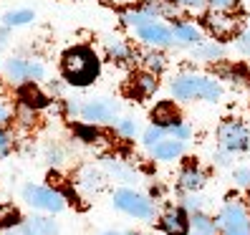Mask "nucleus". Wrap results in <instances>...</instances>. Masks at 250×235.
Masks as SVG:
<instances>
[{
	"label": "nucleus",
	"instance_id": "nucleus-1",
	"mask_svg": "<svg viewBox=\"0 0 250 235\" xmlns=\"http://www.w3.org/2000/svg\"><path fill=\"white\" fill-rule=\"evenodd\" d=\"M61 66H63V76L73 86H86L99 76V58L86 46H76V48L66 51Z\"/></svg>",
	"mask_w": 250,
	"mask_h": 235
},
{
	"label": "nucleus",
	"instance_id": "nucleus-2",
	"mask_svg": "<svg viewBox=\"0 0 250 235\" xmlns=\"http://www.w3.org/2000/svg\"><path fill=\"white\" fill-rule=\"evenodd\" d=\"M172 94L174 99H205V101H217L223 96L220 84L210 76H197V73H187L172 81Z\"/></svg>",
	"mask_w": 250,
	"mask_h": 235
},
{
	"label": "nucleus",
	"instance_id": "nucleus-3",
	"mask_svg": "<svg viewBox=\"0 0 250 235\" xmlns=\"http://www.w3.org/2000/svg\"><path fill=\"white\" fill-rule=\"evenodd\" d=\"M220 233L223 235H250V217L240 200H228L220 213Z\"/></svg>",
	"mask_w": 250,
	"mask_h": 235
},
{
	"label": "nucleus",
	"instance_id": "nucleus-4",
	"mask_svg": "<svg viewBox=\"0 0 250 235\" xmlns=\"http://www.w3.org/2000/svg\"><path fill=\"white\" fill-rule=\"evenodd\" d=\"M217 139H220V147H223V150H228V152H243V150H248V144H250V131H248L245 124L228 119V122L220 124Z\"/></svg>",
	"mask_w": 250,
	"mask_h": 235
},
{
	"label": "nucleus",
	"instance_id": "nucleus-5",
	"mask_svg": "<svg viewBox=\"0 0 250 235\" xmlns=\"http://www.w3.org/2000/svg\"><path fill=\"white\" fill-rule=\"evenodd\" d=\"M23 197L25 202H31L33 208H41V210H48V213H61L66 208V200L61 192H56L51 187H38V185H28L23 190Z\"/></svg>",
	"mask_w": 250,
	"mask_h": 235
},
{
	"label": "nucleus",
	"instance_id": "nucleus-6",
	"mask_svg": "<svg viewBox=\"0 0 250 235\" xmlns=\"http://www.w3.org/2000/svg\"><path fill=\"white\" fill-rule=\"evenodd\" d=\"M3 71H5V76L10 79V81H16V84H23V81H41L43 79V64L41 61H36V58H8L5 61V66H3Z\"/></svg>",
	"mask_w": 250,
	"mask_h": 235
},
{
	"label": "nucleus",
	"instance_id": "nucleus-7",
	"mask_svg": "<svg viewBox=\"0 0 250 235\" xmlns=\"http://www.w3.org/2000/svg\"><path fill=\"white\" fill-rule=\"evenodd\" d=\"M114 202H116V208H119V210L134 215V217H142V220L154 217V205L146 197L137 195L134 190H119V192L114 195Z\"/></svg>",
	"mask_w": 250,
	"mask_h": 235
},
{
	"label": "nucleus",
	"instance_id": "nucleus-8",
	"mask_svg": "<svg viewBox=\"0 0 250 235\" xmlns=\"http://www.w3.org/2000/svg\"><path fill=\"white\" fill-rule=\"evenodd\" d=\"M119 114V104L111 99H94L81 107V116L86 122H109Z\"/></svg>",
	"mask_w": 250,
	"mask_h": 235
},
{
	"label": "nucleus",
	"instance_id": "nucleus-9",
	"mask_svg": "<svg viewBox=\"0 0 250 235\" xmlns=\"http://www.w3.org/2000/svg\"><path fill=\"white\" fill-rule=\"evenodd\" d=\"M137 33H139V38L146 43V46H152V48H165V46H172V43H174L172 41V31L167 25L157 23V21L139 25Z\"/></svg>",
	"mask_w": 250,
	"mask_h": 235
},
{
	"label": "nucleus",
	"instance_id": "nucleus-10",
	"mask_svg": "<svg viewBox=\"0 0 250 235\" xmlns=\"http://www.w3.org/2000/svg\"><path fill=\"white\" fill-rule=\"evenodd\" d=\"M205 25H208V31L215 36V38H230L235 36L238 31V21L232 16H228L225 10H212L205 16Z\"/></svg>",
	"mask_w": 250,
	"mask_h": 235
},
{
	"label": "nucleus",
	"instance_id": "nucleus-11",
	"mask_svg": "<svg viewBox=\"0 0 250 235\" xmlns=\"http://www.w3.org/2000/svg\"><path fill=\"white\" fill-rule=\"evenodd\" d=\"M162 230L167 235H187L189 233V220L185 217L182 210H169L162 217Z\"/></svg>",
	"mask_w": 250,
	"mask_h": 235
},
{
	"label": "nucleus",
	"instance_id": "nucleus-12",
	"mask_svg": "<svg viewBox=\"0 0 250 235\" xmlns=\"http://www.w3.org/2000/svg\"><path fill=\"white\" fill-rule=\"evenodd\" d=\"M182 150H185V142H180V139H165L162 137L159 142H154L152 147H149V152L157 157V159H174V157H180L182 154Z\"/></svg>",
	"mask_w": 250,
	"mask_h": 235
},
{
	"label": "nucleus",
	"instance_id": "nucleus-13",
	"mask_svg": "<svg viewBox=\"0 0 250 235\" xmlns=\"http://www.w3.org/2000/svg\"><path fill=\"white\" fill-rule=\"evenodd\" d=\"M23 235H58V225L48 217H28L23 223Z\"/></svg>",
	"mask_w": 250,
	"mask_h": 235
},
{
	"label": "nucleus",
	"instance_id": "nucleus-14",
	"mask_svg": "<svg viewBox=\"0 0 250 235\" xmlns=\"http://www.w3.org/2000/svg\"><path fill=\"white\" fill-rule=\"evenodd\" d=\"M169 31H172V41L180 43V46H195V43H200V31L189 23H177Z\"/></svg>",
	"mask_w": 250,
	"mask_h": 235
},
{
	"label": "nucleus",
	"instance_id": "nucleus-15",
	"mask_svg": "<svg viewBox=\"0 0 250 235\" xmlns=\"http://www.w3.org/2000/svg\"><path fill=\"white\" fill-rule=\"evenodd\" d=\"M205 185V174L195 167H185L182 174H180V187L187 190V192H197V190H202Z\"/></svg>",
	"mask_w": 250,
	"mask_h": 235
},
{
	"label": "nucleus",
	"instance_id": "nucleus-16",
	"mask_svg": "<svg viewBox=\"0 0 250 235\" xmlns=\"http://www.w3.org/2000/svg\"><path fill=\"white\" fill-rule=\"evenodd\" d=\"M189 230H192V235H217L215 220H210L208 215H202V213L192 215V220H189Z\"/></svg>",
	"mask_w": 250,
	"mask_h": 235
},
{
	"label": "nucleus",
	"instance_id": "nucleus-17",
	"mask_svg": "<svg viewBox=\"0 0 250 235\" xmlns=\"http://www.w3.org/2000/svg\"><path fill=\"white\" fill-rule=\"evenodd\" d=\"M104 43H106V53H109V58H114V61H126V58H129V53H131L124 38L109 36Z\"/></svg>",
	"mask_w": 250,
	"mask_h": 235
},
{
	"label": "nucleus",
	"instance_id": "nucleus-18",
	"mask_svg": "<svg viewBox=\"0 0 250 235\" xmlns=\"http://www.w3.org/2000/svg\"><path fill=\"white\" fill-rule=\"evenodd\" d=\"M139 10L146 13V16H152V18H159V16H174V13H177V8H174L172 3H167V0H149V3H144Z\"/></svg>",
	"mask_w": 250,
	"mask_h": 235
},
{
	"label": "nucleus",
	"instance_id": "nucleus-19",
	"mask_svg": "<svg viewBox=\"0 0 250 235\" xmlns=\"http://www.w3.org/2000/svg\"><path fill=\"white\" fill-rule=\"evenodd\" d=\"M152 119L157 122V127H172V124H177V111H174V107L172 104H159L154 111H152Z\"/></svg>",
	"mask_w": 250,
	"mask_h": 235
},
{
	"label": "nucleus",
	"instance_id": "nucleus-20",
	"mask_svg": "<svg viewBox=\"0 0 250 235\" xmlns=\"http://www.w3.org/2000/svg\"><path fill=\"white\" fill-rule=\"evenodd\" d=\"M21 101H23V104H25L28 109H41V107H46V104H48V99H46V96H43V94L36 89L33 81L28 84L23 91H21Z\"/></svg>",
	"mask_w": 250,
	"mask_h": 235
},
{
	"label": "nucleus",
	"instance_id": "nucleus-21",
	"mask_svg": "<svg viewBox=\"0 0 250 235\" xmlns=\"http://www.w3.org/2000/svg\"><path fill=\"white\" fill-rule=\"evenodd\" d=\"M157 91V79L154 73H139V76L134 79V94L137 96H149Z\"/></svg>",
	"mask_w": 250,
	"mask_h": 235
},
{
	"label": "nucleus",
	"instance_id": "nucleus-22",
	"mask_svg": "<svg viewBox=\"0 0 250 235\" xmlns=\"http://www.w3.org/2000/svg\"><path fill=\"white\" fill-rule=\"evenodd\" d=\"M31 21H33V13L31 10H10V13H5L3 25L5 28H18V25H25V23H31Z\"/></svg>",
	"mask_w": 250,
	"mask_h": 235
},
{
	"label": "nucleus",
	"instance_id": "nucleus-23",
	"mask_svg": "<svg viewBox=\"0 0 250 235\" xmlns=\"http://www.w3.org/2000/svg\"><path fill=\"white\" fill-rule=\"evenodd\" d=\"M122 21H124L126 25H131V28H139V25L152 23V21H157V18L146 16V13H142V10H129V13H124V16H122Z\"/></svg>",
	"mask_w": 250,
	"mask_h": 235
},
{
	"label": "nucleus",
	"instance_id": "nucleus-24",
	"mask_svg": "<svg viewBox=\"0 0 250 235\" xmlns=\"http://www.w3.org/2000/svg\"><path fill=\"white\" fill-rule=\"evenodd\" d=\"M144 66L149 68V71H154V73H157V71H162V68L167 66V58L162 56L159 51H149V53L144 56Z\"/></svg>",
	"mask_w": 250,
	"mask_h": 235
},
{
	"label": "nucleus",
	"instance_id": "nucleus-25",
	"mask_svg": "<svg viewBox=\"0 0 250 235\" xmlns=\"http://www.w3.org/2000/svg\"><path fill=\"white\" fill-rule=\"evenodd\" d=\"M81 185L86 190H101V187H104V180H101L94 170H83L81 172Z\"/></svg>",
	"mask_w": 250,
	"mask_h": 235
},
{
	"label": "nucleus",
	"instance_id": "nucleus-26",
	"mask_svg": "<svg viewBox=\"0 0 250 235\" xmlns=\"http://www.w3.org/2000/svg\"><path fill=\"white\" fill-rule=\"evenodd\" d=\"M200 58H210V61H215V58H223V46H217V43H208V46H197L195 51Z\"/></svg>",
	"mask_w": 250,
	"mask_h": 235
},
{
	"label": "nucleus",
	"instance_id": "nucleus-27",
	"mask_svg": "<svg viewBox=\"0 0 250 235\" xmlns=\"http://www.w3.org/2000/svg\"><path fill=\"white\" fill-rule=\"evenodd\" d=\"M18 220H21V215H18L16 208H8V205H3V208H0V228L16 225Z\"/></svg>",
	"mask_w": 250,
	"mask_h": 235
},
{
	"label": "nucleus",
	"instance_id": "nucleus-28",
	"mask_svg": "<svg viewBox=\"0 0 250 235\" xmlns=\"http://www.w3.org/2000/svg\"><path fill=\"white\" fill-rule=\"evenodd\" d=\"M165 134H167V129H165V127H157V124H154V127H149V129L144 131V144H146V147H152L154 142H159V139L165 137Z\"/></svg>",
	"mask_w": 250,
	"mask_h": 235
},
{
	"label": "nucleus",
	"instance_id": "nucleus-29",
	"mask_svg": "<svg viewBox=\"0 0 250 235\" xmlns=\"http://www.w3.org/2000/svg\"><path fill=\"white\" fill-rule=\"evenodd\" d=\"M167 131L174 137V139H180V142H185L187 137H189V127H185V124H172V127H167Z\"/></svg>",
	"mask_w": 250,
	"mask_h": 235
},
{
	"label": "nucleus",
	"instance_id": "nucleus-30",
	"mask_svg": "<svg viewBox=\"0 0 250 235\" xmlns=\"http://www.w3.org/2000/svg\"><path fill=\"white\" fill-rule=\"evenodd\" d=\"M116 129H119L124 137H134L137 134V122L134 119H122L119 124H116Z\"/></svg>",
	"mask_w": 250,
	"mask_h": 235
},
{
	"label": "nucleus",
	"instance_id": "nucleus-31",
	"mask_svg": "<svg viewBox=\"0 0 250 235\" xmlns=\"http://www.w3.org/2000/svg\"><path fill=\"white\" fill-rule=\"evenodd\" d=\"M240 0H210V5H212V10H230V8H235Z\"/></svg>",
	"mask_w": 250,
	"mask_h": 235
},
{
	"label": "nucleus",
	"instance_id": "nucleus-32",
	"mask_svg": "<svg viewBox=\"0 0 250 235\" xmlns=\"http://www.w3.org/2000/svg\"><path fill=\"white\" fill-rule=\"evenodd\" d=\"M202 202H205V200H202L200 195H189V197H185V208L192 210V213H197V210L202 208Z\"/></svg>",
	"mask_w": 250,
	"mask_h": 235
},
{
	"label": "nucleus",
	"instance_id": "nucleus-33",
	"mask_svg": "<svg viewBox=\"0 0 250 235\" xmlns=\"http://www.w3.org/2000/svg\"><path fill=\"white\" fill-rule=\"evenodd\" d=\"M235 185L250 187V170H235Z\"/></svg>",
	"mask_w": 250,
	"mask_h": 235
},
{
	"label": "nucleus",
	"instance_id": "nucleus-34",
	"mask_svg": "<svg viewBox=\"0 0 250 235\" xmlns=\"http://www.w3.org/2000/svg\"><path fill=\"white\" fill-rule=\"evenodd\" d=\"M10 144H13V142H10V137L5 134L3 129H0V157H5V154L10 152Z\"/></svg>",
	"mask_w": 250,
	"mask_h": 235
},
{
	"label": "nucleus",
	"instance_id": "nucleus-35",
	"mask_svg": "<svg viewBox=\"0 0 250 235\" xmlns=\"http://www.w3.org/2000/svg\"><path fill=\"white\" fill-rule=\"evenodd\" d=\"M10 114H13V109L8 107V101L0 99V124H5V122L10 119Z\"/></svg>",
	"mask_w": 250,
	"mask_h": 235
},
{
	"label": "nucleus",
	"instance_id": "nucleus-36",
	"mask_svg": "<svg viewBox=\"0 0 250 235\" xmlns=\"http://www.w3.org/2000/svg\"><path fill=\"white\" fill-rule=\"evenodd\" d=\"M238 46H240V51H243V53H248V56H250V31H245V33L240 36Z\"/></svg>",
	"mask_w": 250,
	"mask_h": 235
},
{
	"label": "nucleus",
	"instance_id": "nucleus-37",
	"mask_svg": "<svg viewBox=\"0 0 250 235\" xmlns=\"http://www.w3.org/2000/svg\"><path fill=\"white\" fill-rule=\"evenodd\" d=\"M172 3H180V5H187V8H200L205 0H172Z\"/></svg>",
	"mask_w": 250,
	"mask_h": 235
},
{
	"label": "nucleus",
	"instance_id": "nucleus-38",
	"mask_svg": "<svg viewBox=\"0 0 250 235\" xmlns=\"http://www.w3.org/2000/svg\"><path fill=\"white\" fill-rule=\"evenodd\" d=\"M5 46H8V33H5V28H0V51Z\"/></svg>",
	"mask_w": 250,
	"mask_h": 235
},
{
	"label": "nucleus",
	"instance_id": "nucleus-39",
	"mask_svg": "<svg viewBox=\"0 0 250 235\" xmlns=\"http://www.w3.org/2000/svg\"><path fill=\"white\" fill-rule=\"evenodd\" d=\"M5 235H23V233H18V230H8Z\"/></svg>",
	"mask_w": 250,
	"mask_h": 235
},
{
	"label": "nucleus",
	"instance_id": "nucleus-40",
	"mask_svg": "<svg viewBox=\"0 0 250 235\" xmlns=\"http://www.w3.org/2000/svg\"><path fill=\"white\" fill-rule=\"evenodd\" d=\"M106 235H119V233H106Z\"/></svg>",
	"mask_w": 250,
	"mask_h": 235
},
{
	"label": "nucleus",
	"instance_id": "nucleus-41",
	"mask_svg": "<svg viewBox=\"0 0 250 235\" xmlns=\"http://www.w3.org/2000/svg\"><path fill=\"white\" fill-rule=\"evenodd\" d=\"M119 3H124V0H119Z\"/></svg>",
	"mask_w": 250,
	"mask_h": 235
},
{
	"label": "nucleus",
	"instance_id": "nucleus-42",
	"mask_svg": "<svg viewBox=\"0 0 250 235\" xmlns=\"http://www.w3.org/2000/svg\"><path fill=\"white\" fill-rule=\"evenodd\" d=\"M131 235H134V233H131Z\"/></svg>",
	"mask_w": 250,
	"mask_h": 235
}]
</instances>
